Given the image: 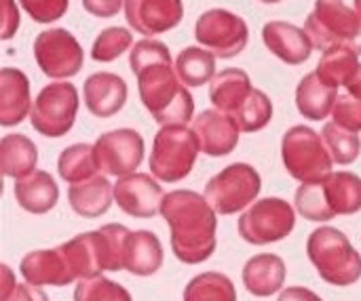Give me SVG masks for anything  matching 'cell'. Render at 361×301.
I'll use <instances>...</instances> for the list:
<instances>
[{
    "label": "cell",
    "mask_w": 361,
    "mask_h": 301,
    "mask_svg": "<svg viewBox=\"0 0 361 301\" xmlns=\"http://www.w3.org/2000/svg\"><path fill=\"white\" fill-rule=\"evenodd\" d=\"M131 72L137 78L140 99L161 124H188L195 114V99L171 63L169 49L159 40H140L131 46Z\"/></svg>",
    "instance_id": "6da1fadb"
},
{
    "label": "cell",
    "mask_w": 361,
    "mask_h": 301,
    "mask_svg": "<svg viewBox=\"0 0 361 301\" xmlns=\"http://www.w3.org/2000/svg\"><path fill=\"white\" fill-rule=\"evenodd\" d=\"M161 215L171 232V251L182 264L197 266L214 255L218 245V213L203 194L173 190L165 194Z\"/></svg>",
    "instance_id": "7a4b0ae2"
},
{
    "label": "cell",
    "mask_w": 361,
    "mask_h": 301,
    "mask_svg": "<svg viewBox=\"0 0 361 301\" xmlns=\"http://www.w3.org/2000/svg\"><path fill=\"white\" fill-rule=\"evenodd\" d=\"M307 255L328 285L351 287L361 278V255L338 228L313 230L307 241Z\"/></svg>",
    "instance_id": "3957f363"
},
{
    "label": "cell",
    "mask_w": 361,
    "mask_h": 301,
    "mask_svg": "<svg viewBox=\"0 0 361 301\" xmlns=\"http://www.w3.org/2000/svg\"><path fill=\"white\" fill-rule=\"evenodd\" d=\"M201 152L197 135L186 124H167L154 135L150 171L163 184H176L190 175Z\"/></svg>",
    "instance_id": "277c9868"
},
{
    "label": "cell",
    "mask_w": 361,
    "mask_h": 301,
    "mask_svg": "<svg viewBox=\"0 0 361 301\" xmlns=\"http://www.w3.org/2000/svg\"><path fill=\"white\" fill-rule=\"evenodd\" d=\"M281 158L288 173L300 184L324 181L332 175V154L324 137L311 127L296 124L281 139Z\"/></svg>",
    "instance_id": "5b68a950"
},
{
    "label": "cell",
    "mask_w": 361,
    "mask_h": 301,
    "mask_svg": "<svg viewBox=\"0 0 361 301\" xmlns=\"http://www.w3.org/2000/svg\"><path fill=\"white\" fill-rule=\"evenodd\" d=\"M305 32L319 51L334 46H351L361 32V17L343 0H317L313 13L307 17Z\"/></svg>",
    "instance_id": "8992f818"
},
{
    "label": "cell",
    "mask_w": 361,
    "mask_h": 301,
    "mask_svg": "<svg viewBox=\"0 0 361 301\" xmlns=\"http://www.w3.org/2000/svg\"><path fill=\"white\" fill-rule=\"evenodd\" d=\"M260 173L245 162H235L214 175L205 186V198L218 215H235L247 209L260 194Z\"/></svg>",
    "instance_id": "52a82bcc"
},
{
    "label": "cell",
    "mask_w": 361,
    "mask_h": 301,
    "mask_svg": "<svg viewBox=\"0 0 361 301\" xmlns=\"http://www.w3.org/2000/svg\"><path fill=\"white\" fill-rule=\"evenodd\" d=\"M294 226H296V211L283 198L256 200L239 217L241 238L256 247H264L288 238Z\"/></svg>",
    "instance_id": "ba28073f"
},
{
    "label": "cell",
    "mask_w": 361,
    "mask_h": 301,
    "mask_svg": "<svg viewBox=\"0 0 361 301\" xmlns=\"http://www.w3.org/2000/svg\"><path fill=\"white\" fill-rule=\"evenodd\" d=\"M78 114V91L72 82H51L34 99L30 120L44 137H63Z\"/></svg>",
    "instance_id": "9c48e42d"
},
{
    "label": "cell",
    "mask_w": 361,
    "mask_h": 301,
    "mask_svg": "<svg viewBox=\"0 0 361 301\" xmlns=\"http://www.w3.org/2000/svg\"><path fill=\"white\" fill-rule=\"evenodd\" d=\"M195 38L216 57L231 59L247 46L250 30L243 17L226 8H212L197 19Z\"/></svg>",
    "instance_id": "30bf717a"
},
{
    "label": "cell",
    "mask_w": 361,
    "mask_h": 301,
    "mask_svg": "<svg viewBox=\"0 0 361 301\" xmlns=\"http://www.w3.org/2000/svg\"><path fill=\"white\" fill-rule=\"evenodd\" d=\"M34 57L42 74L55 80L72 78L85 63V51L80 42L63 27H51L36 36Z\"/></svg>",
    "instance_id": "8fae6325"
},
{
    "label": "cell",
    "mask_w": 361,
    "mask_h": 301,
    "mask_svg": "<svg viewBox=\"0 0 361 301\" xmlns=\"http://www.w3.org/2000/svg\"><path fill=\"white\" fill-rule=\"evenodd\" d=\"M97 165L106 175L127 177L144 160V139L133 129H116L97 137L95 141Z\"/></svg>",
    "instance_id": "7c38bea8"
},
{
    "label": "cell",
    "mask_w": 361,
    "mask_h": 301,
    "mask_svg": "<svg viewBox=\"0 0 361 301\" xmlns=\"http://www.w3.org/2000/svg\"><path fill=\"white\" fill-rule=\"evenodd\" d=\"M165 192L157 177L146 173H133L127 177H118L114 184V203L121 211L137 219H150L161 213Z\"/></svg>",
    "instance_id": "4fadbf2b"
},
{
    "label": "cell",
    "mask_w": 361,
    "mask_h": 301,
    "mask_svg": "<svg viewBox=\"0 0 361 301\" xmlns=\"http://www.w3.org/2000/svg\"><path fill=\"white\" fill-rule=\"evenodd\" d=\"M190 129L197 135L201 152L216 158L228 156L237 148L241 133V127L235 116L220 110H203L199 116H195Z\"/></svg>",
    "instance_id": "5bb4252c"
},
{
    "label": "cell",
    "mask_w": 361,
    "mask_h": 301,
    "mask_svg": "<svg viewBox=\"0 0 361 301\" xmlns=\"http://www.w3.org/2000/svg\"><path fill=\"white\" fill-rule=\"evenodd\" d=\"M125 17L135 32L157 36L182 21L184 4L182 0H125Z\"/></svg>",
    "instance_id": "9a60e30c"
},
{
    "label": "cell",
    "mask_w": 361,
    "mask_h": 301,
    "mask_svg": "<svg viewBox=\"0 0 361 301\" xmlns=\"http://www.w3.org/2000/svg\"><path fill=\"white\" fill-rule=\"evenodd\" d=\"M85 105L97 118H110L118 114L127 101V82L112 72H97L85 80Z\"/></svg>",
    "instance_id": "2e32d148"
},
{
    "label": "cell",
    "mask_w": 361,
    "mask_h": 301,
    "mask_svg": "<svg viewBox=\"0 0 361 301\" xmlns=\"http://www.w3.org/2000/svg\"><path fill=\"white\" fill-rule=\"evenodd\" d=\"M262 40L267 49L288 65L305 63L315 49L309 34L288 21H269L262 27Z\"/></svg>",
    "instance_id": "e0dca14e"
},
{
    "label": "cell",
    "mask_w": 361,
    "mask_h": 301,
    "mask_svg": "<svg viewBox=\"0 0 361 301\" xmlns=\"http://www.w3.org/2000/svg\"><path fill=\"white\" fill-rule=\"evenodd\" d=\"M19 272L25 278V283L34 285V287H44V285L66 287L76 281V276L72 274L70 266L66 264L59 247L27 253L19 264Z\"/></svg>",
    "instance_id": "ac0fdd59"
},
{
    "label": "cell",
    "mask_w": 361,
    "mask_h": 301,
    "mask_svg": "<svg viewBox=\"0 0 361 301\" xmlns=\"http://www.w3.org/2000/svg\"><path fill=\"white\" fill-rule=\"evenodd\" d=\"M32 112L30 80L17 68L0 70V124L15 127Z\"/></svg>",
    "instance_id": "d6986e66"
},
{
    "label": "cell",
    "mask_w": 361,
    "mask_h": 301,
    "mask_svg": "<svg viewBox=\"0 0 361 301\" xmlns=\"http://www.w3.org/2000/svg\"><path fill=\"white\" fill-rule=\"evenodd\" d=\"M286 262L273 253H260L243 266V285L256 297H271L286 285Z\"/></svg>",
    "instance_id": "ffe728a7"
},
{
    "label": "cell",
    "mask_w": 361,
    "mask_h": 301,
    "mask_svg": "<svg viewBox=\"0 0 361 301\" xmlns=\"http://www.w3.org/2000/svg\"><path fill=\"white\" fill-rule=\"evenodd\" d=\"M15 198L23 211L34 215H44L57 205L59 188L47 171H34L32 175L17 179Z\"/></svg>",
    "instance_id": "44dd1931"
},
{
    "label": "cell",
    "mask_w": 361,
    "mask_h": 301,
    "mask_svg": "<svg viewBox=\"0 0 361 301\" xmlns=\"http://www.w3.org/2000/svg\"><path fill=\"white\" fill-rule=\"evenodd\" d=\"M112 200H114V186L99 175L82 184H74L68 190V203L72 211L85 219H95L108 213Z\"/></svg>",
    "instance_id": "7402d4cb"
},
{
    "label": "cell",
    "mask_w": 361,
    "mask_h": 301,
    "mask_svg": "<svg viewBox=\"0 0 361 301\" xmlns=\"http://www.w3.org/2000/svg\"><path fill=\"white\" fill-rule=\"evenodd\" d=\"M252 91L254 89H252V80H250L247 72L239 70V68L222 70L209 82L212 103L216 105V110L226 112L231 116L243 105V101L252 95Z\"/></svg>",
    "instance_id": "603a6c76"
},
{
    "label": "cell",
    "mask_w": 361,
    "mask_h": 301,
    "mask_svg": "<svg viewBox=\"0 0 361 301\" xmlns=\"http://www.w3.org/2000/svg\"><path fill=\"white\" fill-rule=\"evenodd\" d=\"M163 266V245L157 234L137 230L129 234L125 251V270L135 276H150Z\"/></svg>",
    "instance_id": "cb8c5ba5"
},
{
    "label": "cell",
    "mask_w": 361,
    "mask_h": 301,
    "mask_svg": "<svg viewBox=\"0 0 361 301\" xmlns=\"http://www.w3.org/2000/svg\"><path fill=\"white\" fill-rule=\"evenodd\" d=\"M338 99V93L334 87L326 84L317 72H311L307 74L298 89H296V105H298V112L309 118V120H324L332 114L334 110V103Z\"/></svg>",
    "instance_id": "d4e9b609"
},
{
    "label": "cell",
    "mask_w": 361,
    "mask_h": 301,
    "mask_svg": "<svg viewBox=\"0 0 361 301\" xmlns=\"http://www.w3.org/2000/svg\"><path fill=\"white\" fill-rule=\"evenodd\" d=\"M36 165H38V150L30 137L19 133H11L2 137L0 167L6 177L23 179L36 171Z\"/></svg>",
    "instance_id": "484cf974"
},
{
    "label": "cell",
    "mask_w": 361,
    "mask_h": 301,
    "mask_svg": "<svg viewBox=\"0 0 361 301\" xmlns=\"http://www.w3.org/2000/svg\"><path fill=\"white\" fill-rule=\"evenodd\" d=\"M59 251L76 278H91L104 272L102 262H99L97 232L78 234L72 241L59 245Z\"/></svg>",
    "instance_id": "4316f807"
},
{
    "label": "cell",
    "mask_w": 361,
    "mask_h": 301,
    "mask_svg": "<svg viewBox=\"0 0 361 301\" xmlns=\"http://www.w3.org/2000/svg\"><path fill=\"white\" fill-rule=\"evenodd\" d=\"M324 190L336 215H355L361 211V177L351 171H338L324 179Z\"/></svg>",
    "instance_id": "83f0119b"
},
{
    "label": "cell",
    "mask_w": 361,
    "mask_h": 301,
    "mask_svg": "<svg viewBox=\"0 0 361 301\" xmlns=\"http://www.w3.org/2000/svg\"><path fill=\"white\" fill-rule=\"evenodd\" d=\"M57 171H59V177L72 186L97 177L95 173L99 171V165H97L95 148L89 143H74L66 148L59 154Z\"/></svg>",
    "instance_id": "f1b7e54d"
},
{
    "label": "cell",
    "mask_w": 361,
    "mask_h": 301,
    "mask_svg": "<svg viewBox=\"0 0 361 301\" xmlns=\"http://www.w3.org/2000/svg\"><path fill=\"white\" fill-rule=\"evenodd\" d=\"M360 65L357 53L351 46H334L322 55L315 72L326 84L338 89V87H347L353 80Z\"/></svg>",
    "instance_id": "f546056e"
},
{
    "label": "cell",
    "mask_w": 361,
    "mask_h": 301,
    "mask_svg": "<svg viewBox=\"0 0 361 301\" xmlns=\"http://www.w3.org/2000/svg\"><path fill=\"white\" fill-rule=\"evenodd\" d=\"M176 72L186 87H201L216 76V55L201 46H186L176 59Z\"/></svg>",
    "instance_id": "4dcf8cb0"
},
{
    "label": "cell",
    "mask_w": 361,
    "mask_h": 301,
    "mask_svg": "<svg viewBox=\"0 0 361 301\" xmlns=\"http://www.w3.org/2000/svg\"><path fill=\"white\" fill-rule=\"evenodd\" d=\"M95 232H97L102 270L104 272L125 270V251H127V241L131 232L121 224H108Z\"/></svg>",
    "instance_id": "1f68e13d"
},
{
    "label": "cell",
    "mask_w": 361,
    "mask_h": 301,
    "mask_svg": "<svg viewBox=\"0 0 361 301\" xmlns=\"http://www.w3.org/2000/svg\"><path fill=\"white\" fill-rule=\"evenodd\" d=\"M184 301H237V289L226 274L203 272L186 285Z\"/></svg>",
    "instance_id": "d6a6232c"
},
{
    "label": "cell",
    "mask_w": 361,
    "mask_h": 301,
    "mask_svg": "<svg viewBox=\"0 0 361 301\" xmlns=\"http://www.w3.org/2000/svg\"><path fill=\"white\" fill-rule=\"evenodd\" d=\"M296 211L311 219V222H330L336 217L334 209L330 207L324 190V181H313V184H302L296 190Z\"/></svg>",
    "instance_id": "836d02e7"
},
{
    "label": "cell",
    "mask_w": 361,
    "mask_h": 301,
    "mask_svg": "<svg viewBox=\"0 0 361 301\" xmlns=\"http://www.w3.org/2000/svg\"><path fill=\"white\" fill-rule=\"evenodd\" d=\"M233 116L239 122L241 131L256 133V131L264 129L271 122V118H273V103H271V99H269V95L264 91L254 89L252 95L243 101V105Z\"/></svg>",
    "instance_id": "e575fe53"
},
{
    "label": "cell",
    "mask_w": 361,
    "mask_h": 301,
    "mask_svg": "<svg viewBox=\"0 0 361 301\" xmlns=\"http://www.w3.org/2000/svg\"><path fill=\"white\" fill-rule=\"evenodd\" d=\"M322 137L338 165H351L360 158L361 154V139L357 133H351L336 122H328L322 131Z\"/></svg>",
    "instance_id": "d590c367"
},
{
    "label": "cell",
    "mask_w": 361,
    "mask_h": 301,
    "mask_svg": "<svg viewBox=\"0 0 361 301\" xmlns=\"http://www.w3.org/2000/svg\"><path fill=\"white\" fill-rule=\"evenodd\" d=\"M74 301H133L131 293L121 287L118 283L106 276H91L80 278L74 289Z\"/></svg>",
    "instance_id": "8d00e7d4"
},
{
    "label": "cell",
    "mask_w": 361,
    "mask_h": 301,
    "mask_svg": "<svg viewBox=\"0 0 361 301\" xmlns=\"http://www.w3.org/2000/svg\"><path fill=\"white\" fill-rule=\"evenodd\" d=\"M133 42V36L127 27H106L93 42L91 49V57L95 61L108 63L114 61L116 57H121Z\"/></svg>",
    "instance_id": "74e56055"
},
{
    "label": "cell",
    "mask_w": 361,
    "mask_h": 301,
    "mask_svg": "<svg viewBox=\"0 0 361 301\" xmlns=\"http://www.w3.org/2000/svg\"><path fill=\"white\" fill-rule=\"evenodd\" d=\"M332 118L338 127L351 131V133H360L361 131V99L353 95H338L334 110H332Z\"/></svg>",
    "instance_id": "f35d334b"
},
{
    "label": "cell",
    "mask_w": 361,
    "mask_h": 301,
    "mask_svg": "<svg viewBox=\"0 0 361 301\" xmlns=\"http://www.w3.org/2000/svg\"><path fill=\"white\" fill-rule=\"evenodd\" d=\"M23 11L38 23H51L66 15L70 0H19Z\"/></svg>",
    "instance_id": "ab89813d"
},
{
    "label": "cell",
    "mask_w": 361,
    "mask_h": 301,
    "mask_svg": "<svg viewBox=\"0 0 361 301\" xmlns=\"http://www.w3.org/2000/svg\"><path fill=\"white\" fill-rule=\"evenodd\" d=\"M0 2H2V32H0V38L8 40V38L15 36V32L19 27V11H17L15 0H0Z\"/></svg>",
    "instance_id": "60d3db41"
},
{
    "label": "cell",
    "mask_w": 361,
    "mask_h": 301,
    "mask_svg": "<svg viewBox=\"0 0 361 301\" xmlns=\"http://www.w3.org/2000/svg\"><path fill=\"white\" fill-rule=\"evenodd\" d=\"M82 6L95 17H114L125 6V0H82Z\"/></svg>",
    "instance_id": "b9f144b4"
},
{
    "label": "cell",
    "mask_w": 361,
    "mask_h": 301,
    "mask_svg": "<svg viewBox=\"0 0 361 301\" xmlns=\"http://www.w3.org/2000/svg\"><path fill=\"white\" fill-rule=\"evenodd\" d=\"M4 301H49V297L40 287H34V285L25 283V285H17L13 289V293Z\"/></svg>",
    "instance_id": "7bdbcfd3"
},
{
    "label": "cell",
    "mask_w": 361,
    "mask_h": 301,
    "mask_svg": "<svg viewBox=\"0 0 361 301\" xmlns=\"http://www.w3.org/2000/svg\"><path fill=\"white\" fill-rule=\"evenodd\" d=\"M277 301H324L315 291L305 289V287H288L286 291H281Z\"/></svg>",
    "instance_id": "ee69618b"
},
{
    "label": "cell",
    "mask_w": 361,
    "mask_h": 301,
    "mask_svg": "<svg viewBox=\"0 0 361 301\" xmlns=\"http://www.w3.org/2000/svg\"><path fill=\"white\" fill-rule=\"evenodd\" d=\"M0 272H2V287H0V301H4L11 293H13V289L17 287V281H15V276H13V272H11V268L8 266H0Z\"/></svg>",
    "instance_id": "f6af8a7d"
},
{
    "label": "cell",
    "mask_w": 361,
    "mask_h": 301,
    "mask_svg": "<svg viewBox=\"0 0 361 301\" xmlns=\"http://www.w3.org/2000/svg\"><path fill=\"white\" fill-rule=\"evenodd\" d=\"M347 91H349V95H353V97L361 99V65H360V70L355 72L353 80L347 84Z\"/></svg>",
    "instance_id": "bcb514c9"
},
{
    "label": "cell",
    "mask_w": 361,
    "mask_h": 301,
    "mask_svg": "<svg viewBox=\"0 0 361 301\" xmlns=\"http://www.w3.org/2000/svg\"><path fill=\"white\" fill-rule=\"evenodd\" d=\"M351 49H353V51H355L357 55H361V32H360V36H357V40H355V42L351 44Z\"/></svg>",
    "instance_id": "7dc6e473"
},
{
    "label": "cell",
    "mask_w": 361,
    "mask_h": 301,
    "mask_svg": "<svg viewBox=\"0 0 361 301\" xmlns=\"http://www.w3.org/2000/svg\"><path fill=\"white\" fill-rule=\"evenodd\" d=\"M355 11L360 13V17H361V0H355Z\"/></svg>",
    "instance_id": "c3c4849f"
},
{
    "label": "cell",
    "mask_w": 361,
    "mask_h": 301,
    "mask_svg": "<svg viewBox=\"0 0 361 301\" xmlns=\"http://www.w3.org/2000/svg\"><path fill=\"white\" fill-rule=\"evenodd\" d=\"M260 2H267V4H275V2H281V0H260Z\"/></svg>",
    "instance_id": "681fc988"
}]
</instances>
